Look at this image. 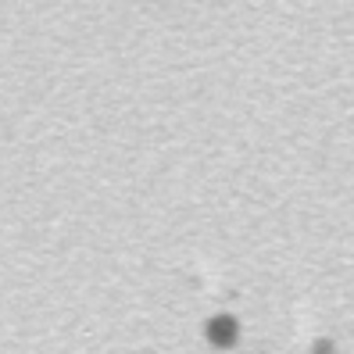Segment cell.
<instances>
[{
	"label": "cell",
	"mask_w": 354,
	"mask_h": 354,
	"mask_svg": "<svg viewBox=\"0 0 354 354\" xmlns=\"http://www.w3.org/2000/svg\"><path fill=\"white\" fill-rule=\"evenodd\" d=\"M243 337V329H240V319L236 315H229V311H218V315H212L204 322V340L212 344L215 351H233Z\"/></svg>",
	"instance_id": "cell-1"
},
{
	"label": "cell",
	"mask_w": 354,
	"mask_h": 354,
	"mask_svg": "<svg viewBox=\"0 0 354 354\" xmlns=\"http://www.w3.org/2000/svg\"><path fill=\"white\" fill-rule=\"evenodd\" d=\"M311 354H333V340H315L311 344Z\"/></svg>",
	"instance_id": "cell-2"
}]
</instances>
